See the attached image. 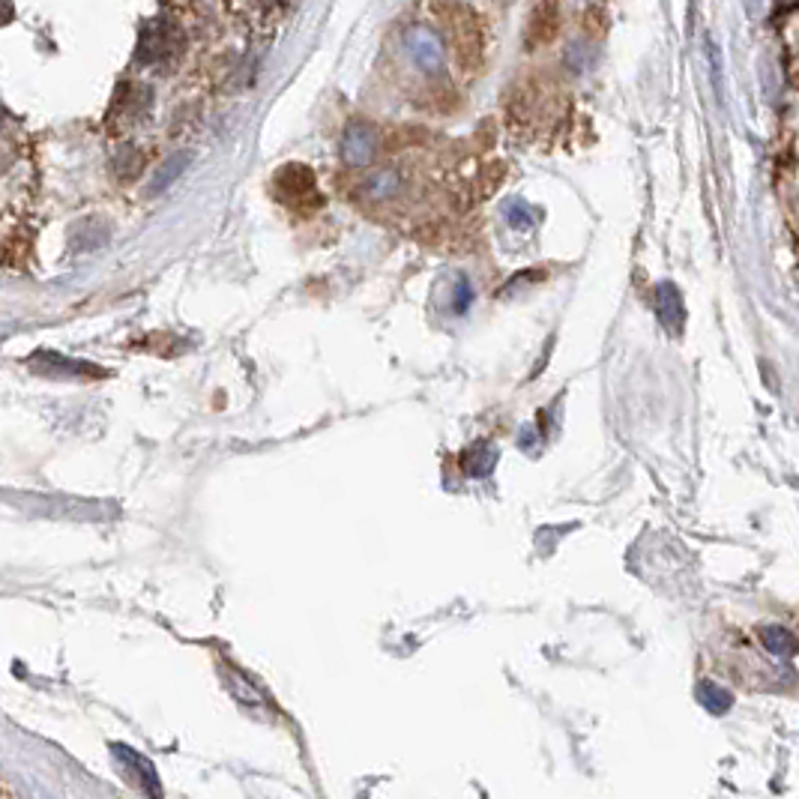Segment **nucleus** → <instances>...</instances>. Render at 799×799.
I'll return each instance as SVG.
<instances>
[{
	"mask_svg": "<svg viewBox=\"0 0 799 799\" xmlns=\"http://www.w3.org/2000/svg\"><path fill=\"white\" fill-rule=\"evenodd\" d=\"M377 151V138L372 132V126L365 124H350L345 138H341V159L353 168L372 163V156Z\"/></svg>",
	"mask_w": 799,
	"mask_h": 799,
	"instance_id": "nucleus-2",
	"label": "nucleus"
},
{
	"mask_svg": "<svg viewBox=\"0 0 799 799\" xmlns=\"http://www.w3.org/2000/svg\"><path fill=\"white\" fill-rule=\"evenodd\" d=\"M698 698H700V704H704V707H707L710 712H724L727 707H731V695H727L722 686L710 683V680H707V683H700V686H698Z\"/></svg>",
	"mask_w": 799,
	"mask_h": 799,
	"instance_id": "nucleus-7",
	"label": "nucleus"
},
{
	"mask_svg": "<svg viewBox=\"0 0 799 799\" xmlns=\"http://www.w3.org/2000/svg\"><path fill=\"white\" fill-rule=\"evenodd\" d=\"M401 189V175L396 168H381L375 175L369 177V183H365V192L372 195V198H392L396 192Z\"/></svg>",
	"mask_w": 799,
	"mask_h": 799,
	"instance_id": "nucleus-6",
	"label": "nucleus"
},
{
	"mask_svg": "<svg viewBox=\"0 0 799 799\" xmlns=\"http://www.w3.org/2000/svg\"><path fill=\"white\" fill-rule=\"evenodd\" d=\"M189 163H192V156H189V153H175V156H168V159L156 168V175H153L151 195H163L165 189L175 186V180L186 171Z\"/></svg>",
	"mask_w": 799,
	"mask_h": 799,
	"instance_id": "nucleus-5",
	"label": "nucleus"
},
{
	"mask_svg": "<svg viewBox=\"0 0 799 799\" xmlns=\"http://www.w3.org/2000/svg\"><path fill=\"white\" fill-rule=\"evenodd\" d=\"M513 207H515V216L510 212L506 219H510V225H521V228H530L533 225V219H530V210L525 207V201H513Z\"/></svg>",
	"mask_w": 799,
	"mask_h": 799,
	"instance_id": "nucleus-8",
	"label": "nucleus"
},
{
	"mask_svg": "<svg viewBox=\"0 0 799 799\" xmlns=\"http://www.w3.org/2000/svg\"><path fill=\"white\" fill-rule=\"evenodd\" d=\"M656 312L662 318V324L668 330H676L683 324V297L676 294L674 285H659L656 287Z\"/></svg>",
	"mask_w": 799,
	"mask_h": 799,
	"instance_id": "nucleus-4",
	"label": "nucleus"
},
{
	"mask_svg": "<svg viewBox=\"0 0 799 799\" xmlns=\"http://www.w3.org/2000/svg\"><path fill=\"white\" fill-rule=\"evenodd\" d=\"M758 635H761L763 647L770 649L773 656H778V659H794L799 653V637L782 629V626H763Z\"/></svg>",
	"mask_w": 799,
	"mask_h": 799,
	"instance_id": "nucleus-3",
	"label": "nucleus"
},
{
	"mask_svg": "<svg viewBox=\"0 0 799 799\" xmlns=\"http://www.w3.org/2000/svg\"><path fill=\"white\" fill-rule=\"evenodd\" d=\"M761 7L763 0H746V10H749V13H761Z\"/></svg>",
	"mask_w": 799,
	"mask_h": 799,
	"instance_id": "nucleus-9",
	"label": "nucleus"
},
{
	"mask_svg": "<svg viewBox=\"0 0 799 799\" xmlns=\"http://www.w3.org/2000/svg\"><path fill=\"white\" fill-rule=\"evenodd\" d=\"M404 49L423 73H438L443 66V46H440L438 34L428 27H411L404 34Z\"/></svg>",
	"mask_w": 799,
	"mask_h": 799,
	"instance_id": "nucleus-1",
	"label": "nucleus"
}]
</instances>
